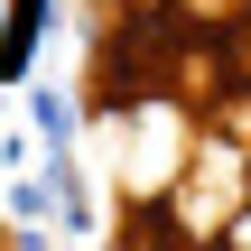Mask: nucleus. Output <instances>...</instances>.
<instances>
[{"label":"nucleus","instance_id":"f257e3e1","mask_svg":"<svg viewBox=\"0 0 251 251\" xmlns=\"http://www.w3.org/2000/svg\"><path fill=\"white\" fill-rule=\"evenodd\" d=\"M0 251H9V233H0Z\"/></svg>","mask_w":251,"mask_h":251}]
</instances>
